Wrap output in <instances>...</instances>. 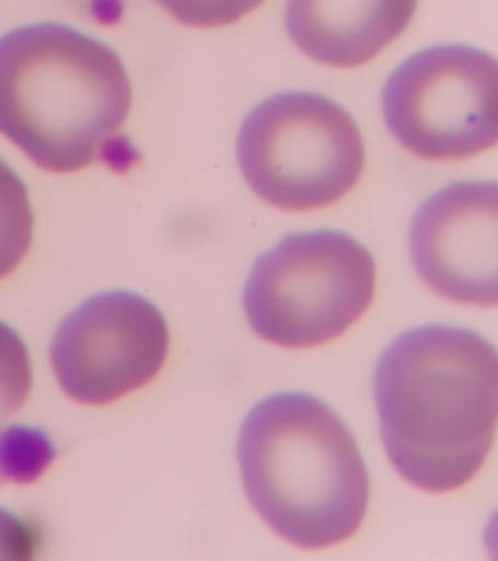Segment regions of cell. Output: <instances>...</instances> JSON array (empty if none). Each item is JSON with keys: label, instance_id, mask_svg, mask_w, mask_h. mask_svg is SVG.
<instances>
[{"label": "cell", "instance_id": "1", "mask_svg": "<svg viewBox=\"0 0 498 561\" xmlns=\"http://www.w3.org/2000/svg\"><path fill=\"white\" fill-rule=\"evenodd\" d=\"M380 433L407 482L430 493L458 490L482 470L497 430L495 345L458 325L397 335L374 375Z\"/></svg>", "mask_w": 498, "mask_h": 561}, {"label": "cell", "instance_id": "3", "mask_svg": "<svg viewBox=\"0 0 498 561\" xmlns=\"http://www.w3.org/2000/svg\"><path fill=\"white\" fill-rule=\"evenodd\" d=\"M131 102L121 57L96 37L53 22L0 37V133L44 170L90 167Z\"/></svg>", "mask_w": 498, "mask_h": 561}, {"label": "cell", "instance_id": "9", "mask_svg": "<svg viewBox=\"0 0 498 561\" xmlns=\"http://www.w3.org/2000/svg\"><path fill=\"white\" fill-rule=\"evenodd\" d=\"M419 0H289L287 30L298 49L329 67L372 61L412 24Z\"/></svg>", "mask_w": 498, "mask_h": 561}, {"label": "cell", "instance_id": "2", "mask_svg": "<svg viewBox=\"0 0 498 561\" xmlns=\"http://www.w3.org/2000/svg\"><path fill=\"white\" fill-rule=\"evenodd\" d=\"M238 460L247 500L298 548L345 542L367 517L370 476L357 438L315 396L257 403L242 423Z\"/></svg>", "mask_w": 498, "mask_h": 561}, {"label": "cell", "instance_id": "6", "mask_svg": "<svg viewBox=\"0 0 498 561\" xmlns=\"http://www.w3.org/2000/svg\"><path fill=\"white\" fill-rule=\"evenodd\" d=\"M387 129L425 160H462L498 137L497 59L470 45L415 53L385 82Z\"/></svg>", "mask_w": 498, "mask_h": 561}, {"label": "cell", "instance_id": "10", "mask_svg": "<svg viewBox=\"0 0 498 561\" xmlns=\"http://www.w3.org/2000/svg\"><path fill=\"white\" fill-rule=\"evenodd\" d=\"M34 242V209L26 184L0 158V279L9 277Z\"/></svg>", "mask_w": 498, "mask_h": 561}, {"label": "cell", "instance_id": "14", "mask_svg": "<svg viewBox=\"0 0 498 561\" xmlns=\"http://www.w3.org/2000/svg\"><path fill=\"white\" fill-rule=\"evenodd\" d=\"M35 546L34 528L16 513L0 507V560H30Z\"/></svg>", "mask_w": 498, "mask_h": 561}, {"label": "cell", "instance_id": "11", "mask_svg": "<svg viewBox=\"0 0 498 561\" xmlns=\"http://www.w3.org/2000/svg\"><path fill=\"white\" fill-rule=\"evenodd\" d=\"M34 368L22 335L0 320V427L32 394Z\"/></svg>", "mask_w": 498, "mask_h": 561}, {"label": "cell", "instance_id": "12", "mask_svg": "<svg viewBox=\"0 0 498 561\" xmlns=\"http://www.w3.org/2000/svg\"><path fill=\"white\" fill-rule=\"evenodd\" d=\"M49 440L26 427H12L0 435V472L14 480H34L51 460Z\"/></svg>", "mask_w": 498, "mask_h": 561}, {"label": "cell", "instance_id": "4", "mask_svg": "<svg viewBox=\"0 0 498 561\" xmlns=\"http://www.w3.org/2000/svg\"><path fill=\"white\" fill-rule=\"evenodd\" d=\"M377 293V262L341 230L282 238L259 255L244 289L254 332L280 347H314L339 337Z\"/></svg>", "mask_w": 498, "mask_h": 561}, {"label": "cell", "instance_id": "5", "mask_svg": "<svg viewBox=\"0 0 498 561\" xmlns=\"http://www.w3.org/2000/svg\"><path fill=\"white\" fill-rule=\"evenodd\" d=\"M238 162L263 202L310 210L339 202L357 185L367 152L343 105L314 92H285L245 117Z\"/></svg>", "mask_w": 498, "mask_h": 561}, {"label": "cell", "instance_id": "8", "mask_svg": "<svg viewBox=\"0 0 498 561\" xmlns=\"http://www.w3.org/2000/svg\"><path fill=\"white\" fill-rule=\"evenodd\" d=\"M420 279L460 305L497 307V182H455L420 205L409 230Z\"/></svg>", "mask_w": 498, "mask_h": 561}, {"label": "cell", "instance_id": "7", "mask_svg": "<svg viewBox=\"0 0 498 561\" xmlns=\"http://www.w3.org/2000/svg\"><path fill=\"white\" fill-rule=\"evenodd\" d=\"M167 351L170 330L160 308L139 293L107 290L62 320L51 365L74 402L105 405L154 380Z\"/></svg>", "mask_w": 498, "mask_h": 561}, {"label": "cell", "instance_id": "13", "mask_svg": "<svg viewBox=\"0 0 498 561\" xmlns=\"http://www.w3.org/2000/svg\"><path fill=\"white\" fill-rule=\"evenodd\" d=\"M177 22L192 27L230 26L262 7L263 0H157Z\"/></svg>", "mask_w": 498, "mask_h": 561}]
</instances>
